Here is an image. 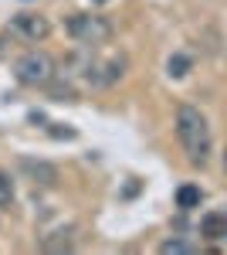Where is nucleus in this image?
I'll return each instance as SVG.
<instances>
[{
    "instance_id": "0eeeda50",
    "label": "nucleus",
    "mask_w": 227,
    "mask_h": 255,
    "mask_svg": "<svg viewBox=\"0 0 227 255\" xmlns=\"http://www.w3.org/2000/svg\"><path fill=\"white\" fill-rule=\"evenodd\" d=\"M159 252H163V255H193V252H197V245L187 242V238H166V242L159 245Z\"/></svg>"
},
{
    "instance_id": "f257e3e1",
    "label": "nucleus",
    "mask_w": 227,
    "mask_h": 255,
    "mask_svg": "<svg viewBox=\"0 0 227 255\" xmlns=\"http://www.w3.org/2000/svg\"><path fill=\"white\" fill-rule=\"evenodd\" d=\"M176 139L193 167H207L210 160V126L207 116L197 106H180L176 109Z\"/></svg>"
},
{
    "instance_id": "9b49d317",
    "label": "nucleus",
    "mask_w": 227,
    "mask_h": 255,
    "mask_svg": "<svg viewBox=\"0 0 227 255\" xmlns=\"http://www.w3.org/2000/svg\"><path fill=\"white\" fill-rule=\"evenodd\" d=\"M166 68H170V75H173V79H183V75L190 72V58H187V55H173Z\"/></svg>"
},
{
    "instance_id": "9d476101",
    "label": "nucleus",
    "mask_w": 227,
    "mask_h": 255,
    "mask_svg": "<svg viewBox=\"0 0 227 255\" xmlns=\"http://www.w3.org/2000/svg\"><path fill=\"white\" fill-rule=\"evenodd\" d=\"M14 204V180L7 170H0V208H10Z\"/></svg>"
},
{
    "instance_id": "20e7f679",
    "label": "nucleus",
    "mask_w": 227,
    "mask_h": 255,
    "mask_svg": "<svg viewBox=\"0 0 227 255\" xmlns=\"http://www.w3.org/2000/svg\"><path fill=\"white\" fill-rule=\"evenodd\" d=\"M7 31H10L14 38L27 41V44H41V41H48V34H51V20L44 17V14L20 10V14H14V17H10Z\"/></svg>"
},
{
    "instance_id": "39448f33",
    "label": "nucleus",
    "mask_w": 227,
    "mask_h": 255,
    "mask_svg": "<svg viewBox=\"0 0 227 255\" xmlns=\"http://www.w3.org/2000/svg\"><path fill=\"white\" fill-rule=\"evenodd\" d=\"M17 174L31 180L34 187H55L58 184V167L38 157H17Z\"/></svg>"
},
{
    "instance_id": "423d86ee",
    "label": "nucleus",
    "mask_w": 227,
    "mask_h": 255,
    "mask_svg": "<svg viewBox=\"0 0 227 255\" xmlns=\"http://www.w3.org/2000/svg\"><path fill=\"white\" fill-rule=\"evenodd\" d=\"M41 252H72L75 249V228H58V232H48L41 235Z\"/></svg>"
},
{
    "instance_id": "ddd939ff",
    "label": "nucleus",
    "mask_w": 227,
    "mask_h": 255,
    "mask_svg": "<svg viewBox=\"0 0 227 255\" xmlns=\"http://www.w3.org/2000/svg\"><path fill=\"white\" fill-rule=\"evenodd\" d=\"M0 51H3V41H0Z\"/></svg>"
},
{
    "instance_id": "7ed1b4c3",
    "label": "nucleus",
    "mask_w": 227,
    "mask_h": 255,
    "mask_svg": "<svg viewBox=\"0 0 227 255\" xmlns=\"http://www.w3.org/2000/svg\"><path fill=\"white\" fill-rule=\"evenodd\" d=\"M65 27L81 48H95V44H105L112 38V24L98 14H75V17H68Z\"/></svg>"
},
{
    "instance_id": "1a4fd4ad",
    "label": "nucleus",
    "mask_w": 227,
    "mask_h": 255,
    "mask_svg": "<svg viewBox=\"0 0 227 255\" xmlns=\"http://www.w3.org/2000/svg\"><path fill=\"white\" fill-rule=\"evenodd\" d=\"M200 187H193V184H187V187H180V191H176V204H180V208H200Z\"/></svg>"
},
{
    "instance_id": "f8f14e48",
    "label": "nucleus",
    "mask_w": 227,
    "mask_h": 255,
    "mask_svg": "<svg viewBox=\"0 0 227 255\" xmlns=\"http://www.w3.org/2000/svg\"><path fill=\"white\" fill-rule=\"evenodd\" d=\"M221 167H224V174H227V146H224V157H221Z\"/></svg>"
},
{
    "instance_id": "6e6552de",
    "label": "nucleus",
    "mask_w": 227,
    "mask_h": 255,
    "mask_svg": "<svg viewBox=\"0 0 227 255\" xmlns=\"http://www.w3.org/2000/svg\"><path fill=\"white\" fill-rule=\"evenodd\" d=\"M200 228H204V235H207V238H224L227 235V218L207 215L204 221H200Z\"/></svg>"
},
{
    "instance_id": "f03ea898",
    "label": "nucleus",
    "mask_w": 227,
    "mask_h": 255,
    "mask_svg": "<svg viewBox=\"0 0 227 255\" xmlns=\"http://www.w3.org/2000/svg\"><path fill=\"white\" fill-rule=\"evenodd\" d=\"M55 58L44 55V51H24L14 61V79L20 85H31V89H44L48 82H55Z\"/></svg>"
}]
</instances>
